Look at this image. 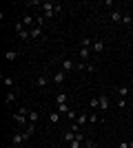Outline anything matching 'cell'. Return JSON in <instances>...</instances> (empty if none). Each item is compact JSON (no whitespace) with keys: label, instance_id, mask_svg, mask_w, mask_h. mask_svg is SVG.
Here are the masks:
<instances>
[{"label":"cell","instance_id":"cell-15","mask_svg":"<svg viewBox=\"0 0 133 148\" xmlns=\"http://www.w3.org/2000/svg\"><path fill=\"white\" fill-rule=\"evenodd\" d=\"M40 119V113H36V111H29V124H36Z\"/></svg>","mask_w":133,"mask_h":148},{"label":"cell","instance_id":"cell-28","mask_svg":"<svg viewBox=\"0 0 133 148\" xmlns=\"http://www.w3.org/2000/svg\"><path fill=\"white\" fill-rule=\"evenodd\" d=\"M124 106H127V99L120 97V99H118V108H124Z\"/></svg>","mask_w":133,"mask_h":148},{"label":"cell","instance_id":"cell-12","mask_svg":"<svg viewBox=\"0 0 133 148\" xmlns=\"http://www.w3.org/2000/svg\"><path fill=\"white\" fill-rule=\"evenodd\" d=\"M98 99H100V108H102V111H107V108H109V97H107V95H100Z\"/></svg>","mask_w":133,"mask_h":148},{"label":"cell","instance_id":"cell-8","mask_svg":"<svg viewBox=\"0 0 133 148\" xmlns=\"http://www.w3.org/2000/svg\"><path fill=\"white\" fill-rule=\"evenodd\" d=\"M40 36H42V27L33 25L31 27V40H36V38H40Z\"/></svg>","mask_w":133,"mask_h":148},{"label":"cell","instance_id":"cell-14","mask_svg":"<svg viewBox=\"0 0 133 148\" xmlns=\"http://www.w3.org/2000/svg\"><path fill=\"white\" fill-rule=\"evenodd\" d=\"M89 58H91V49H80V60L87 62Z\"/></svg>","mask_w":133,"mask_h":148},{"label":"cell","instance_id":"cell-26","mask_svg":"<svg viewBox=\"0 0 133 148\" xmlns=\"http://www.w3.org/2000/svg\"><path fill=\"white\" fill-rule=\"evenodd\" d=\"M89 122H91V124L100 122V115H95V113H93V115H89Z\"/></svg>","mask_w":133,"mask_h":148},{"label":"cell","instance_id":"cell-23","mask_svg":"<svg viewBox=\"0 0 133 148\" xmlns=\"http://www.w3.org/2000/svg\"><path fill=\"white\" fill-rule=\"evenodd\" d=\"M69 148H84V144H82V142H78V139H73V142L69 144Z\"/></svg>","mask_w":133,"mask_h":148},{"label":"cell","instance_id":"cell-18","mask_svg":"<svg viewBox=\"0 0 133 148\" xmlns=\"http://www.w3.org/2000/svg\"><path fill=\"white\" fill-rule=\"evenodd\" d=\"M20 22H22L25 27H31V22H36V18H33V16H25V18L20 20Z\"/></svg>","mask_w":133,"mask_h":148},{"label":"cell","instance_id":"cell-19","mask_svg":"<svg viewBox=\"0 0 133 148\" xmlns=\"http://www.w3.org/2000/svg\"><path fill=\"white\" fill-rule=\"evenodd\" d=\"M122 18H124V16H122L120 11H111V20H113V22H122Z\"/></svg>","mask_w":133,"mask_h":148},{"label":"cell","instance_id":"cell-7","mask_svg":"<svg viewBox=\"0 0 133 148\" xmlns=\"http://www.w3.org/2000/svg\"><path fill=\"white\" fill-rule=\"evenodd\" d=\"M93 42L95 40H91V38H82L80 40V49H93Z\"/></svg>","mask_w":133,"mask_h":148},{"label":"cell","instance_id":"cell-20","mask_svg":"<svg viewBox=\"0 0 133 148\" xmlns=\"http://www.w3.org/2000/svg\"><path fill=\"white\" fill-rule=\"evenodd\" d=\"M25 133H27L29 137H33V135H36V124H29V126L25 128Z\"/></svg>","mask_w":133,"mask_h":148},{"label":"cell","instance_id":"cell-22","mask_svg":"<svg viewBox=\"0 0 133 148\" xmlns=\"http://www.w3.org/2000/svg\"><path fill=\"white\" fill-rule=\"evenodd\" d=\"M58 113H71L69 111V104H58Z\"/></svg>","mask_w":133,"mask_h":148},{"label":"cell","instance_id":"cell-3","mask_svg":"<svg viewBox=\"0 0 133 148\" xmlns=\"http://www.w3.org/2000/svg\"><path fill=\"white\" fill-rule=\"evenodd\" d=\"M60 66H62V71L67 73V71H73V69H76V62L69 60V58H62V60H60Z\"/></svg>","mask_w":133,"mask_h":148},{"label":"cell","instance_id":"cell-9","mask_svg":"<svg viewBox=\"0 0 133 148\" xmlns=\"http://www.w3.org/2000/svg\"><path fill=\"white\" fill-rule=\"evenodd\" d=\"M91 51H93V53H102V51H104V42H102V40H95Z\"/></svg>","mask_w":133,"mask_h":148},{"label":"cell","instance_id":"cell-17","mask_svg":"<svg viewBox=\"0 0 133 148\" xmlns=\"http://www.w3.org/2000/svg\"><path fill=\"white\" fill-rule=\"evenodd\" d=\"M5 102H7V104H13V102H16V91H9V93H7Z\"/></svg>","mask_w":133,"mask_h":148},{"label":"cell","instance_id":"cell-10","mask_svg":"<svg viewBox=\"0 0 133 148\" xmlns=\"http://www.w3.org/2000/svg\"><path fill=\"white\" fill-rule=\"evenodd\" d=\"M78 69H82V71H95V64H91V62H80Z\"/></svg>","mask_w":133,"mask_h":148},{"label":"cell","instance_id":"cell-4","mask_svg":"<svg viewBox=\"0 0 133 148\" xmlns=\"http://www.w3.org/2000/svg\"><path fill=\"white\" fill-rule=\"evenodd\" d=\"M51 80H53V84H58V86H60V84H64V80H67V73H64V71H58V73H53V77H51Z\"/></svg>","mask_w":133,"mask_h":148},{"label":"cell","instance_id":"cell-6","mask_svg":"<svg viewBox=\"0 0 133 148\" xmlns=\"http://www.w3.org/2000/svg\"><path fill=\"white\" fill-rule=\"evenodd\" d=\"M87 122H89V115H87V113H78V117H76V126H80V128H82Z\"/></svg>","mask_w":133,"mask_h":148},{"label":"cell","instance_id":"cell-16","mask_svg":"<svg viewBox=\"0 0 133 148\" xmlns=\"http://www.w3.org/2000/svg\"><path fill=\"white\" fill-rule=\"evenodd\" d=\"M73 139H76V133H73V130H67V133H64V142L71 144Z\"/></svg>","mask_w":133,"mask_h":148},{"label":"cell","instance_id":"cell-27","mask_svg":"<svg viewBox=\"0 0 133 148\" xmlns=\"http://www.w3.org/2000/svg\"><path fill=\"white\" fill-rule=\"evenodd\" d=\"M122 25H133V18H129V16H124V18H122Z\"/></svg>","mask_w":133,"mask_h":148},{"label":"cell","instance_id":"cell-24","mask_svg":"<svg viewBox=\"0 0 133 148\" xmlns=\"http://www.w3.org/2000/svg\"><path fill=\"white\" fill-rule=\"evenodd\" d=\"M89 106H91V108H100V99H98V97H93L91 102H89Z\"/></svg>","mask_w":133,"mask_h":148},{"label":"cell","instance_id":"cell-2","mask_svg":"<svg viewBox=\"0 0 133 148\" xmlns=\"http://www.w3.org/2000/svg\"><path fill=\"white\" fill-rule=\"evenodd\" d=\"M27 139H29L27 133H16V135L11 137V146H20V144H25Z\"/></svg>","mask_w":133,"mask_h":148},{"label":"cell","instance_id":"cell-31","mask_svg":"<svg viewBox=\"0 0 133 148\" xmlns=\"http://www.w3.org/2000/svg\"><path fill=\"white\" fill-rule=\"evenodd\" d=\"M9 148H18V146H9Z\"/></svg>","mask_w":133,"mask_h":148},{"label":"cell","instance_id":"cell-5","mask_svg":"<svg viewBox=\"0 0 133 148\" xmlns=\"http://www.w3.org/2000/svg\"><path fill=\"white\" fill-rule=\"evenodd\" d=\"M20 56H22V51H20V49H11V51H7V53H5V60L11 62V60H16V58H20Z\"/></svg>","mask_w":133,"mask_h":148},{"label":"cell","instance_id":"cell-30","mask_svg":"<svg viewBox=\"0 0 133 148\" xmlns=\"http://www.w3.org/2000/svg\"><path fill=\"white\" fill-rule=\"evenodd\" d=\"M118 148H131V146H129L127 142H120V146H118Z\"/></svg>","mask_w":133,"mask_h":148},{"label":"cell","instance_id":"cell-21","mask_svg":"<svg viewBox=\"0 0 133 148\" xmlns=\"http://www.w3.org/2000/svg\"><path fill=\"white\" fill-rule=\"evenodd\" d=\"M49 122H51V124H58V122H60V113H58V111L51 113V115H49Z\"/></svg>","mask_w":133,"mask_h":148},{"label":"cell","instance_id":"cell-1","mask_svg":"<svg viewBox=\"0 0 133 148\" xmlns=\"http://www.w3.org/2000/svg\"><path fill=\"white\" fill-rule=\"evenodd\" d=\"M13 29H16V33H18V38H22V42H31V31H27L22 22H16Z\"/></svg>","mask_w":133,"mask_h":148},{"label":"cell","instance_id":"cell-11","mask_svg":"<svg viewBox=\"0 0 133 148\" xmlns=\"http://www.w3.org/2000/svg\"><path fill=\"white\" fill-rule=\"evenodd\" d=\"M118 95H120V97H127L129 95V86L127 84H120V86H118Z\"/></svg>","mask_w":133,"mask_h":148},{"label":"cell","instance_id":"cell-29","mask_svg":"<svg viewBox=\"0 0 133 148\" xmlns=\"http://www.w3.org/2000/svg\"><path fill=\"white\" fill-rule=\"evenodd\" d=\"M2 80H5V84H7V86H9V88L13 86V80H11V77H2Z\"/></svg>","mask_w":133,"mask_h":148},{"label":"cell","instance_id":"cell-13","mask_svg":"<svg viewBox=\"0 0 133 148\" xmlns=\"http://www.w3.org/2000/svg\"><path fill=\"white\" fill-rule=\"evenodd\" d=\"M67 99H69L67 93H58V95H56V102H58V104H67Z\"/></svg>","mask_w":133,"mask_h":148},{"label":"cell","instance_id":"cell-25","mask_svg":"<svg viewBox=\"0 0 133 148\" xmlns=\"http://www.w3.org/2000/svg\"><path fill=\"white\" fill-rule=\"evenodd\" d=\"M36 84H38L40 88H44V86H47V77H38V80H36Z\"/></svg>","mask_w":133,"mask_h":148}]
</instances>
